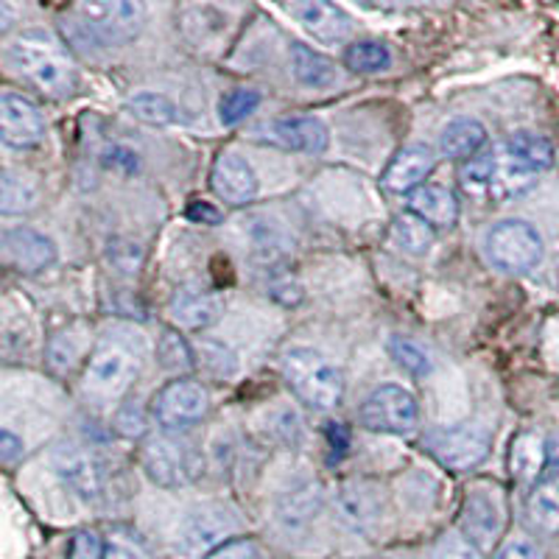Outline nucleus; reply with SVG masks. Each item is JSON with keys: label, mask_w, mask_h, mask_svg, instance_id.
Listing matches in <instances>:
<instances>
[{"label": "nucleus", "mask_w": 559, "mask_h": 559, "mask_svg": "<svg viewBox=\"0 0 559 559\" xmlns=\"http://www.w3.org/2000/svg\"><path fill=\"white\" fill-rule=\"evenodd\" d=\"M534 182H537V171L523 166L521 159L509 152L507 143L476 154L459 171V185H462L467 197L492 204L521 197L528 188H534Z\"/></svg>", "instance_id": "1"}, {"label": "nucleus", "mask_w": 559, "mask_h": 559, "mask_svg": "<svg viewBox=\"0 0 559 559\" xmlns=\"http://www.w3.org/2000/svg\"><path fill=\"white\" fill-rule=\"evenodd\" d=\"M143 28V7L132 0H93L76 3L64 17V32L96 48L127 45Z\"/></svg>", "instance_id": "2"}, {"label": "nucleus", "mask_w": 559, "mask_h": 559, "mask_svg": "<svg viewBox=\"0 0 559 559\" xmlns=\"http://www.w3.org/2000/svg\"><path fill=\"white\" fill-rule=\"evenodd\" d=\"M7 59L20 76L48 96H70L76 90V68L59 45L43 39H17L9 45Z\"/></svg>", "instance_id": "3"}, {"label": "nucleus", "mask_w": 559, "mask_h": 559, "mask_svg": "<svg viewBox=\"0 0 559 559\" xmlns=\"http://www.w3.org/2000/svg\"><path fill=\"white\" fill-rule=\"evenodd\" d=\"M140 372V349L121 336H109L93 349L84 369V392L96 401H118L132 389Z\"/></svg>", "instance_id": "4"}, {"label": "nucleus", "mask_w": 559, "mask_h": 559, "mask_svg": "<svg viewBox=\"0 0 559 559\" xmlns=\"http://www.w3.org/2000/svg\"><path fill=\"white\" fill-rule=\"evenodd\" d=\"M283 372H286V381L294 389V394L302 403H308V406L328 412V408H336L342 403V372L317 349H288L286 361H283Z\"/></svg>", "instance_id": "5"}, {"label": "nucleus", "mask_w": 559, "mask_h": 559, "mask_svg": "<svg viewBox=\"0 0 559 559\" xmlns=\"http://www.w3.org/2000/svg\"><path fill=\"white\" fill-rule=\"evenodd\" d=\"M202 467L204 464L197 448L171 433L148 439L143 448V471L159 487H188L202 476Z\"/></svg>", "instance_id": "6"}, {"label": "nucleus", "mask_w": 559, "mask_h": 559, "mask_svg": "<svg viewBox=\"0 0 559 559\" xmlns=\"http://www.w3.org/2000/svg\"><path fill=\"white\" fill-rule=\"evenodd\" d=\"M487 252L503 272H528L543 258L540 233L526 222H501L487 238Z\"/></svg>", "instance_id": "7"}, {"label": "nucleus", "mask_w": 559, "mask_h": 559, "mask_svg": "<svg viewBox=\"0 0 559 559\" xmlns=\"http://www.w3.org/2000/svg\"><path fill=\"white\" fill-rule=\"evenodd\" d=\"M210 394L199 381H171L154 394L152 414L166 431H182V428L197 426L207 414Z\"/></svg>", "instance_id": "8"}, {"label": "nucleus", "mask_w": 559, "mask_h": 559, "mask_svg": "<svg viewBox=\"0 0 559 559\" xmlns=\"http://www.w3.org/2000/svg\"><path fill=\"white\" fill-rule=\"evenodd\" d=\"M361 426L376 433H406L417 426L419 406L414 394L403 386H381L361 406Z\"/></svg>", "instance_id": "9"}, {"label": "nucleus", "mask_w": 559, "mask_h": 559, "mask_svg": "<svg viewBox=\"0 0 559 559\" xmlns=\"http://www.w3.org/2000/svg\"><path fill=\"white\" fill-rule=\"evenodd\" d=\"M489 448H492V437L478 423H464V426L445 428V431H433L428 437V451L437 456V462L459 473L481 464Z\"/></svg>", "instance_id": "10"}, {"label": "nucleus", "mask_w": 559, "mask_h": 559, "mask_svg": "<svg viewBox=\"0 0 559 559\" xmlns=\"http://www.w3.org/2000/svg\"><path fill=\"white\" fill-rule=\"evenodd\" d=\"M236 528L233 518L222 509H197L185 518L177 532V554L185 559L204 557L224 546V537Z\"/></svg>", "instance_id": "11"}, {"label": "nucleus", "mask_w": 559, "mask_h": 559, "mask_svg": "<svg viewBox=\"0 0 559 559\" xmlns=\"http://www.w3.org/2000/svg\"><path fill=\"white\" fill-rule=\"evenodd\" d=\"M0 134H3V143L12 148L37 146L45 134V121L37 104L14 90H3L0 93Z\"/></svg>", "instance_id": "12"}, {"label": "nucleus", "mask_w": 559, "mask_h": 559, "mask_svg": "<svg viewBox=\"0 0 559 559\" xmlns=\"http://www.w3.org/2000/svg\"><path fill=\"white\" fill-rule=\"evenodd\" d=\"M254 138L269 146L286 148V152L322 154L328 148V127L313 115H297V118H280L254 132Z\"/></svg>", "instance_id": "13"}, {"label": "nucleus", "mask_w": 559, "mask_h": 559, "mask_svg": "<svg viewBox=\"0 0 559 559\" xmlns=\"http://www.w3.org/2000/svg\"><path fill=\"white\" fill-rule=\"evenodd\" d=\"M0 252L7 266H12L20 274H37L57 261V247L51 238L32 227H14L3 233Z\"/></svg>", "instance_id": "14"}, {"label": "nucleus", "mask_w": 559, "mask_h": 559, "mask_svg": "<svg viewBox=\"0 0 559 559\" xmlns=\"http://www.w3.org/2000/svg\"><path fill=\"white\" fill-rule=\"evenodd\" d=\"M462 532L464 537L478 548V551H489L492 543L498 540L503 526V512L501 503H498L496 496H489L484 489H476L471 496L464 498L462 503Z\"/></svg>", "instance_id": "15"}, {"label": "nucleus", "mask_w": 559, "mask_h": 559, "mask_svg": "<svg viewBox=\"0 0 559 559\" xmlns=\"http://www.w3.org/2000/svg\"><path fill=\"white\" fill-rule=\"evenodd\" d=\"M210 185L222 202L241 207V204L252 202L258 193V174L241 154L222 152L210 171Z\"/></svg>", "instance_id": "16"}, {"label": "nucleus", "mask_w": 559, "mask_h": 559, "mask_svg": "<svg viewBox=\"0 0 559 559\" xmlns=\"http://www.w3.org/2000/svg\"><path fill=\"white\" fill-rule=\"evenodd\" d=\"M168 313L185 331H204L222 317V297L199 283H188L174 292L168 302Z\"/></svg>", "instance_id": "17"}, {"label": "nucleus", "mask_w": 559, "mask_h": 559, "mask_svg": "<svg viewBox=\"0 0 559 559\" xmlns=\"http://www.w3.org/2000/svg\"><path fill=\"white\" fill-rule=\"evenodd\" d=\"M53 471L57 476L68 484L79 498L84 501H96L102 496V473H98V464L87 456L84 451H79L76 445H59L51 456Z\"/></svg>", "instance_id": "18"}, {"label": "nucleus", "mask_w": 559, "mask_h": 559, "mask_svg": "<svg viewBox=\"0 0 559 559\" xmlns=\"http://www.w3.org/2000/svg\"><path fill=\"white\" fill-rule=\"evenodd\" d=\"M288 12L299 17L302 28L313 34L319 43L336 45L353 34V20L342 9L333 7V3H319V0H313V3H294V7H288Z\"/></svg>", "instance_id": "19"}, {"label": "nucleus", "mask_w": 559, "mask_h": 559, "mask_svg": "<svg viewBox=\"0 0 559 559\" xmlns=\"http://www.w3.org/2000/svg\"><path fill=\"white\" fill-rule=\"evenodd\" d=\"M433 171V154L426 146H406L403 152L394 154L383 174V185L392 193H414L423 188L428 174Z\"/></svg>", "instance_id": "20"}, {"label": "nucleus", "mask_w": 559, "mask_h": 559, "mask_svg": "<svg viewBox=\"0 0 559 559\" xmlns=\"http://www.w3.org/2000/svg\"><path fill=\"white\" fill-rule=\"evenodd\" d=\"M408 213L431 224L433 229L453 227L459 218V202L442 185H423L414 193H408Z\"/></svg>", "instance_id": "21"}, {"label": "nucleus", "mask_w": 559, "mask_h": 559, "mask_svg": "<svg viewBox=\"0 0 559 559\" xmlns=\"http://www.w3.org/2000/svg\"><path fill=\"white\" fill-rule=\"evenodd\" d=\"M528 521L546 534H559V473L546 471L528 492Z\"/></svg>", "instance_id": "22"}, {"label": "nucleus", "mask_w": 559, "mask_h": 559, "mask_svg": "<svg viewBox=\"0 0 559 559\" xmlns=\"http://www.w3.org/2000/svg\"><path fill=\"white\" fill-rule=\"evenodd\" d=\"M484 143H487V129L476 118H456L442 129V138H439L442 154L453 159H473L481 152Z\"/></svg>", "instance_id": "23"}, {"label": "nucleus", "mask_w": 559, "mask_h": 559, "mask_svg": "<svg viewBox=\"0 0 559 559\" xmlns=\"http://www.w3.org/2000/svg\"><path fill=\"white\" fill-rule=\"evenodd\" d=\"M509 464H512V476H518L526 484H537L546 473L548 464V445L537 433H521L512 442V453H509Z\"/></svg>", "instance_id": "24"}, {"label": "nucleus", "mask_w": 559, "mask_h": 559, "mask_svg": "<svg viewBox=\"0 0 559 559\" xmlns=\"http://www.w3.org/2000/svg\"><path fill=\"white\" fill-rule=\"evenodd\" d=\"M292 70L294 76L308 87H331L338 82V70L324 53L313 51L308 45H292Z\"/></svg>", "instance_id": "25"}, {"label": "nucleus", "mask_w": 559, "mask_h": 559, "mask_svg": "<svg viewBox=\"0 0 559 559\" xmlns=\"http://www.w3.org/2000/svg\"><path fill=\"white\" fill-rule=\"evenodd\" d=\"M39 188L32 177L26 174L3 171L0 179V213L3 216H17V213H28L37 207Z\"/></svg>", "instance_id": "26"}, {"label": "nucleus", "mask_w": 559, "mask_h": 559, "mask_svg": "<svg viewBox=\"0 0 559 559\" xmlns=\"http://www.w3.org/2000/svg\"><path fill=\"white\" fill-rule=\"evenodd\" d=\"M507 148L521 159L523 166L532 171H548L554 166V146L551 140L534 132H515L507 140Z\"/></svg>", "instance_id": "27"}, {"label": "nucleus", "mask_w": 559, "mask_h": 559, "mask_svg": "<svg viewBox=\"0 0 559 559\" xmlns=\"http://www.w3.org/2000/svg\"><path fill=\"white\" fill-rule=\"evenodd\" d=\"M336 509H338V518L353 528H369L378 518L376 501L369 498V492H364L361 487H356V484H353V487L338 489Z\"/></svg>", "instance_id": "28"}, {"label": "nucleus", "mask_w": 559, "mask_h": 559, "mask_svg": "<svg viewBox=\"0 0 559 559\" xmlns=\"http://www.w3.org/2000/svg\"><path fill=\"white\" fill-rule=\"evenodd\" d=\"M129 112L143 123H152V127H171L179 123V109L171 98L159 96V93H138V96L129 98Z\"/></svg>", "instance_id": "29"}, {"label": "nucleus", "mask_w": 559, "mask_h": 559, "mask_svg": "<svg viewBox=\"0 0 559 559\" xmlns=\"http://www.w3.org/2000/svg\"><path fill=\"white\" fill-rule=\"evenodd\" d=\"M394 243L408 254H426L433 247V227L417 218L414 213H403L392 224Z\"/></svg>", "instance_id": "30"}, {"label": "nucleus", "mask_w": 559, "mask_h": 559, "mask_svg": "<svg viewBox=\"0 0 559 559\" xmlns=\"http://www.w3.org/2000/svg\"><path fill=\"white\" fill-rule=\"evenodd\" d=\"M322 507V489L317 484H306V487L294 489L283 498L280 503V521L286 523V526H302V523L311 521L313 515Z\"/></svg>", "instance_id": "31"}, {"label": "nucleus", "mask_w": 559, "mask_h": 559, "mask_svg": "<svg viewBox=\"0 0 559 559\" xmlns=\"http://www.w3.org/2000/svg\"><path fill=\"white\" fill-rule=\"evenodd\" d=\"M344 62H347L349 70L356 73H381L392 64V53L383 43H376V39H364V43H353L344 53Z\"/></svg>", "instance_id": "32"}, {"label": "nucleus", "mask_w": 559, "mask_h": 559, "mask_svg": "<svg viewBox=\"0 0 559 559\" xmlns=\"http://www.w3.org/2000/svg\"><path fill=\"white\" fill-rule=\"evenodd\" d=\"M389 356L394 358L397 367L406 369L408 376L414 378H423L431 372V358H428V353L408 336L389 338Z\"/></svg>", "instance_id": "33"}, {"label": "nucleus", "mask_w": 559, "mask_h": 559, "mask_svg": "<svg viewBox=\"0 0 559 559\" xmlns=\"http://www.w3.org/2000/svg\"><path fill=\"white\" fill-rule=\"evenodd\" d=\"M157 356H159V364L166 369H174V372H188V369L193 367V349L191 344L185 342L179 333L174 331H166L163 336H159V344H157Z\"/></svg>", "instance_id": "34"}, {"label": "nucleus", "mask_w": 559, "mask_h": 559, "mask_svg": "<svg viewBox=\"0 0 559 559\" xmlns=\"http://www.w3.org/2000/svg\"><path fill=\"white\" fill-rule=\"evenodd\" d=\"M258 107H261L258 90H229L218 104V115L227 127H233V123H241L243 118H249Z\"/></svg>", "instance_id": "35"}, {"label": "nucleus", "mask_w": 559, "mask_h": 559, "mask_svg": "<svg viewBox=\"0 0 559 559\" xmlns=\"http://www.w3.org/2000/svg\"><path fill=\"white\" fill-rule=\"evenodd\" d=\"M199 353H202V364L210 369V372H213V376H218V378L236 376V369H238L236 356H233V353H229L224 344L202 342Z\"/></svg>", "instance_id": "36"}, {"label": "nucleus", "mask_w": 559, "mask_h": 559, "mask_svg": "<svg viewBox=\"0 0 559 559\" xmlns=\"http://www.w3.org/2000/svg\"><path fill=\"white\" fill-rule=\"evenodd\" d=\"M107 559H154L152 551L129 532H115L107 540Z\"/></svg>", "instance_id": "37"}, {"label": "nucleus", "mask_w": 559, "mask_h": 559, "mask_svg": "<svg viewBox=\"0 0 559 559\" xmlns=\"http://www.w3.org/2000/svg\"><path fill=\"white\" fill-rule=\"evenodd\" d=\"M68 559H107V543L96 532H79L68 546Z\"/></svg>", "instance_id": "38"}, {"label": "nucleus", "mask_w": 559, "mask_h": 559, "mask_svg": "<svg viewBox=\"0 0 559 559\" xmlns=\"http://www.w3.org/2000/svg\"><path fill=\"white\" fill-rule=\"evenodd\" d=\"M433 559H481V551L473 546L467 537H459V534H448L437 543V551H433Z\"/></svg>", "instance_id": "39"}, {"label": "nucleus", "mask_w": 559, "mask_h": 559, "mask_svg": "<svg viewBox=\"0 0 559 559\" xmlns=\"http://www.w3.org/2000/svg\"><path fill=\"white\" fill-rule=\"evenodd\" d=\"M207 559H261V551L252 540H227L222 548L210 554Z\"/></svg>", "instance_id": "40"}, {"label": "nucleus", "mask_w": 559, "mask_h": 559, "mask_svg": "<svg viewBox=\"0 0 559 559\" xmlns=\"http://www.w3.org/2000/svg\"><path fill=\"white\" fill-rule=\"evenodd\" d=\"M496 559H546L543 551L534 543L528 540H509L503 543L501 551L496 554Z\"/></svg>", "instance_id": "41"}, {"label": "nucleus", "mask_w": 559, "mask_h": 559, "mask_svg": "<svg viewBox=\"0 0 559 559\" xmlns=\"http://www.w3.org/2000/svg\"><path fill=\"white\" fill-rule=\"evenodd\" d=\"M104 163H107L109 168H118V171H123V174H134L140 166L138 154L129 152V148H123V146L109 148V152L104 154Z\"/></svg>", "instance_id": "42"}, {"label": "nucleus", "mask_w": 559, "mask_h": 559, "mask_svg": "<svg viewBox=\"0 0 559 559\" xmlns=\"http://www.w3.org/2000/svg\"><path fill=\"white\" fill-rule=\"evenodd\" d=\"M17 456H23V442L12 431H3L0 433V459L3 464H14Z\"/></svg>", "instance_id": "43"}, {"label": "nucleus", "mask_w": 559, "mask_h": 559, "mask_svg": "<svg viewBox=\"0 0 559 559\" xmlns=\"http://www.w3.org/2000/svg\"><path fill=\"white\" fill-rule=\"evenodd\" d=\"M188 218L202 224H218L222 222V213H218L216 207H210L207 202H193L191 207H188Z\"/></svg>", "instance_id": "44"}, {"label": "nucleus", "mask_w": 559, "mask_h": 559, "mask_svg": "<svg viewBox=\"0 0 559 559\" xmlns=\"http://www.w3.org/2000/svg\"><path fill=\"white\" fill-rule=\"evenodd\" d=\"M328 442H331L333 451L342 456L349 448V431L342 426V423H328Z\"/></svg>", "instance_id": "45"}, {"label": "nucleus", "mask_w": 559, "mask_h": 559, "mask_svg": "<svg viewBox=\"0 0 559 559\" xmlns=\"http://www.w3.org/2000/svg\"><path fill=\"white\" fill-rule=\"evenodd\" d=\"M546 471H557L559 473V439H551L548 442V464Z\"/></svg>", "instance_id": "46"}]
</instances>
